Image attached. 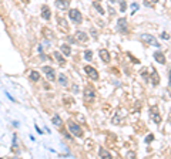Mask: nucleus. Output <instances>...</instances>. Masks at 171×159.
<instances>
[{
	"label": "nucleus",
	"instance_id": "nucleus-11",
	"mask_svg": "<svg viewBox=\"0 0 171 159\" xmlns=\"http://www.w3.org/2000/svg\"><path fill=\"white\" fill-rule=\"evenodd\" d=\"M53 56H54V58L57 60V63H59L60 65H64V64H66V58L63 57L61 51H54V53H53Z\"/></svg>",
	"mask_w": 171,
	"mask_h": 159
},
{
	"label": "nucleus",
	"instance_id": "nucleus-25",
	"mask_svg": "<svg viewBox=\"0 0 171 159\" xmlns=\"http://www.w3.org/2000/svg\"><path fill=\"white\" fill-rule=\"evenodd\" d=\"M138 7H140V6H138V3H131V9H133V10H131V14H134V13L137 12Z\"/></svg>",
	"mask_w": 171,
	"mask_h": 159
},
{
	"label": "nucleus",
	"instance_id": "nucleus-10",
	"mask_svg": "<svg viewBox=\"0 0 171 159\" xmlns=\"http://www.w3.org/2000/svg\"><path fill=\"white\" fill-rule=\"evenodd\" d=\"M76 40H77L79 43H86V41L88 40V36H87V33L86 32L79 30V32H76Z\"/></svg>",
	"mask_w": 171,
	"mask_h": 159
},
{
	"label": "nucleus",
	"instance_id": "nucleus-12",
	"mask_svg": "<svg viewBox=\"0 0 171 159\" xmlns=\"http://www.w3.org/2000/svg\"><path fill=\"white\" fill-rule=\"evenodd\" d=\"M99 54H100V58H101L104 63H108V61H110V53L105 50V48H101Z\"/></svg>",
	"mask_w": 171,
	"mask_h": 159
},
{
	"label": "nucleus",
	"instance_id": "nucleus-23",
	"mask_svg": "<svg viewBox=\"0 0 171 159\" xmlns=\"http://www.w3.org/2000/svg\"><path fill=\"white\" fill-rule=\"evenodd\" d=\"M125 10H127V3H125V0H121L120 1V12L124 13Z\"/></svg>",
	"mask_w": 171,
	"mask_h": 159
},
{
	"label": "nucleus",
	"instance_id": "nucleus-24",
	"mask_svg": "<svg viewBox=\"0 0 171 159\" xmlns=\"http://www.w3.org/2000/svg\"><path fill=\"white\" fill-rule=\"evenodd\" d=\"M44 37L50 40V38H53V33L50 32V30H47V29H44Z\"/></svg>",
	"mask_w": 171,
	"mask_h": 159
},
{
	"label": "nucleus",
	"instance_id": "nucleus-35",
	"mask_svg": "<svg viewBox=\"0 0 171 159\" xmlns=\"http://www.w3.org/2000/svg\"><path fill=\"white\" fill-rule=\"evenodd\" d=\"M110 1H111V3H114V1H116V0H110Z\"/></svg>",
	"mask_w": 171,
	"mask_h": 159
},
{
	"label": "nucleus",
	"instance_id": "nucleus-1",
	"mask_svg": "<svg viewBox=\"0 0 171 159\" xmlns=\"http://www.w3.org/2000/svg\"><path fill=\"white\" fill-rule=\"evenodd\" d=\"M69 17H70V20H71L73 23H76V24H80V23L83 21V16H81L80 10H77V9L69 10Z\"/></svg>",
	"mask_w": 171,
	"mask_h": 159
},
{
	"label": "nucleus",
	"instance_id": "nucleus-17",
	"mask_svg": "<svg viewBox=\"0 0 171 159\" xmlns=\"http://www.w3.org/2000/svg\"><path fill=\"white\" fill-rule=\"evenodd\" d=\"M29 78L33 81V83H37L40 80V73L39 71H30V74H29Z\"/></svg>",
	"mask_w": 171,
	"mask_h": 159
},
{
	"label": "nucleus",
	"instance_id": "nucleus-31",
	"mask_svg": "<svg viewBox=\"0 0 171 159\" xmlns=\"http://www.w3.org/2000/svg\"><path fill=\"white\" fill-rule=\"evenodd\" d=\"M13 149H16V135H13Z\"/></svg>",
	"mask_w": 171,
	"mask_h": 159
},
{
	"label": "nucleus",
	"instance_id": "nucleus-14",
	"mask_svg": "<svg viewBox=\"0 0 171 159\" xmlns=\"http://www.w3.org/2000/svg\"><path fill=\"white\" fill-rule=\"evenodd\" d=\"M60 51L63 53V56H70L71 54V48L69 44H61L60 45Z\"/></svg>",
	"mask_w": 171,
	"mask_h": 159
},
{
	"label": "nucleus",
	"instance_id": "nucleus-7",
	"mask_svg": "<svg viewBox=\"0 0 171 159\" xmlns=\"http://www.w3.org/2000/svg\"><path fill=\"white\" fill-rule=\"evenodd\" d=\"M94 97H96V89L93 88L91 85L86 87V89H84V100L86 101H94Z\"/></svg>",
	"mask_w": 171,
	"mask_h": 159
},
{
	"label": "nucleus",
	"instance_id": "nucleus-15",
	"mask_svg": "<svg viewBox=\"0 0 171 159\" xmlns=\"http://www.w3.org/2000/svg\"><path fill=\"white\" fill-rule=\"evenodd\" d=\"M99 156L100 158H111V153L108 152V151H105V148L100 147L99 148Z\"/></svg>",
	"mask_w": 171,
	"mask_h": 159
},
{
	"label": "nucleus",
	"instance_id": "nucleus-32",
	"mask_svg": "<svg viewBox=\"0 0 171 159\" xmlns=\"http://www.w3.org/2000/svg\"><path fill=\"white\" fill-rule=\"evenodd\" d=\"M161 37L167 40V38H170V36H168V34H165V33H163V34H161Z\"/></svg>",
	"mask_w": 171,
	"mask_h": 159
},
{
	"label": "nucleus",
	"instance_id": "nucleus-34",
	"mask_svg": "<svg viewBox=\"0 0 171 159\" xmlns=\"http://www.w3.org/2000/svg\"><path fill=\"white\" fill-rule=\"evenodd\" d=\"M150 1H153V3H157L158 0H150Z\"/></svg>",
	"mask_w": 171,
	"mask_h": 159
},
{
	"label": "nucleus",
	"instance_id": "nucleus-4",
	"mask_svg": "<svg viewBox=\"0 0 171 159\" xmlns=\"http://www.w3.org/2000/svg\"><path fill=\"white\" fill-rule=\"evenodd\" d=\"M117 32L121 33V34H127L128 33V23H127V19L121 17L117 21Z\"/></svg>",
	"mask_w": 171,
	"mask_h": 159
},
{
	"label": "nucleus",
	"instance_id": "nucleus-3",
	"mask_svg": "<svg viewBox=\"0 0 171 159\" xmlns=\"http://www.w3.org/2000/svg\"><path fill=\"white\" fill-rule=\"evenodd\" d=\"M67 127H69V131H70L73 135H76V136H83V129L80 128L79 124L70 121L69 124H67Z\"/></svg>",
	"mask_w": 171,
	"mask_h": 159
},
{
	"label": "nucleus",
	"instance_id": "nucleus-28",
	"mask_svg": "<svg viewBox=\"0 0 171 159\" xmlns=\"http://www.w3.org/2000/svg\"><path fill=\"white\" fill-rule=\"evenodd\" d=\"M73 92H74V94L79 92V87H77V85H73Z\"/></svg>",
	"mask_w": 171,
	"mask_h": 159
},
{
	"label": "nucleus",
	"instance_id": "nucleus-27",
	"mask_svg": "<svg viewBox=\"0 0 171 159\" xmlns=\"http://www.w3.org/2000/svg\"><path fill=\"white\" fill-rule=\"evenodd\" d=\"M154 139V135H148V136H147V138H145V144H150V142H151V141Z\"/></svg>",
	"mask_w": 171,
	"mask_h": 159
},
{
	"label": "nucleus",
	"instance_id": "nucleus-5",
	"mask_svg": "<svg viewBox=\"0 0 171 159\" xmlns=\"http://www.w3.org/2000/svg\"><path fill=\"white\" fill-rule=\"evenodd\" d=\"M41 71L47 75V80H49V81H54V80H56V71H54L53 67H50V65H43V67H41Z\"/></svg>",
	"mask_w": 171,
	"mask_h": 159
},
{
	"label": "nucleus",
	"instance_id": "nucleus-9",
	"mask_svg": "<svg viewBox=\"0 0 171 159\" xmlns=\"http://www.w3.org/2000/svg\"><path fill=\"white\" fill-rule=\"evenodd\" d=\"M41 17L44 20H50L52 19V10H50V7L49 6H41Z\"/></svg>",
	"mask_w": 171,
	"mask_h": 159
},
{
	"label": "nucleus",
	"instance_id": "nucleus-22",
	"mask_svg": "<svg viewBox=\"0 0 171 159\" xmlns=\"http://www.w3.org/2000/svg\"><path fill=\"white\" fill-rule=\"evenodd\" d=\"M93 6L96 7V10H97V12H99L100 14H101V16H103V14H104V13H105L104 10H103V7L100 6V4H99V3H97V1H94V3H93Z\"/></svg>",
	"mask_w": 171,
	"mask_h": 159
},
{
	"label": "nucleus",
	"instance_id": "nucleus-6",
	"mask_svg": "<svg viewBox=\"0 0 171 159\" xmlns=\"http://www.w3.org/2000/svg\"><path fill=\"white\" fill-rule=\"evenodd\" d=\"M84 71H86V74L90 77L93 81H97V80H99V73H97V70H96L94 67H91V65H86Z\"/></svg>",
	"mask_w": 171,
	"mask_h": 159
},
{
	"label": "nucleus",
	"instance_id": "nucleus-20",
	"mask_svg": "<svg viewBox=\"0 0 171 159\" xmlns=\"http://www.w3.org/2000/svg\"><path fill=\"white\" fill-rule=\"evenodd\" d=\"M59 84L63 87H67V77L64 74H60L59 75Z\"/></svg>",
	"mask_w": 171,
	"mask_h": 159
},
{
	"label": "nucleus",
	"instance_id": "nucleus-18",
	"mask_svg": "<svg viewBox=\"0 0 171 159\" xmlns=\"http://www.w3.org/2000/svg\"><path fill=\"white\" fill-rule=\"evenodd\" d=\"M52 124H53V125H56V127H60V125L63 124V122H61V118H60L59 114H54V115H53Z\"/></svg>",
	"mask_w": 171,
	"mask_h": 159
},
{
	"label": "nucleus",
	"instance_id": "nucleus-2",
	"mask_svg": "<svg viewBox=\"0 0 171 159\" xmlns=\"http://www.w3.org/2000/svg\"><path fill=\"white\" fill-rule=\"evenodd\" d=\"M140 38L144 41L145 44H148V45H156V47H160V45H161L157 41V38L154 37V36H151V34H141Z\"/></svg>",
	"mask_w": 171,
	"mask_h": 159
},
{
	"label": "nucleus",
	"instance_id": "nucleus-33",
	"mask_svg": "<svg viewBox=\"0 0 171 159\" xmlns=\"http://www.w3.org/2000/svg\"><path fill=\"white\" fill-rule=\"evenodd\" d=\"M127 156H128V158H134V156H136V153H134V152H130L128 155H127Z\"/></svg>",
	"mask_w": 171,
	"mask_h": 159
},
{
	"label": "nucleus",
	"instance_id": "nucleus-30",
	"mask_svg": "<svg viewBox=\"0 0 171 159\" xmlns=\"http://www.w3.org/2000/svg\"><path fill=\"white\" fill-rule=\"evenodd\" d=\"M34 128H36V131H37V132H39V134H40V135L43 134V132H41V129H40V128H39V127H37V125H34Z\"/></svg>",
	"mask_w": 171,
	"mask_h": 159
},
{
	"label": "nucleus",
	"instance_id": "nucleus-13",
	"mask_svg": "<svg viewBox=\"0 0 171 159\" xmlns=\"http://www.w3.org/2000/svg\"><path fill=\"white\" fill-rule=\"evenodd\" d=\"M154 60L160 64H165V56L161 53V51H157V53H154Z\"/></svg>",
	"mask_w": 171,
	"mask_h": 159
},
{
	"label": "nucleus",
	"instance_id": "nucleus-19",
	"mask_svg": "<svg viewBox=\"0 0 171 159\" xmlns=\"http://www.w3.org/2000/svg\"><path fill=\"white\" fill-rule=\"evenodd\" d=\"M151 83L153 85H158V83H160V78H158V74L156 70L151 73Z\"/></svg>",
	"mask_w": 171,
	"mask_h": 159
},
{
	"label": "nucleus",
	"instance_id": "nucleus-16",
	"mask_svg": "<svg viewBox=\"0 0 171 159\" xmlns=\"http://www.w3.org/2000/svg\"><path fill=\"white\" fill-rule=\"evenodd\" d=\"M151 118L154 119V122H156V124H160V122H161V117L158 115L157 108H151Z\"/></svg>",
	"mask_w": 171,
	"mask_h": 159
},
{
	"label": "nucleus",
	"instance_id": "nucleus-29",
	"mask_svg": "<svg viewBox=\"0 0 171 159\" xmlns=\"http://www.w3.org/2000/svg\"><path fill=\"white\" fill-rule=\"evenodd\" d=\"M168 83H170V88H171V70L168 71Z\"/></svg>",
	"mask_w": 171,
	"mask_h": 159
},
{
	"label": "nucleus",
	"instance_id": "nucleus-26",
	"mask_svg": "<svg viewBox=\"0 0 171 159\" xmlns=\"http://www.w3.org/2000/svg\"><path fill=\"white\" fill-rule=\"evenodd\" d=\"M90 33H91V37H93V38H97V37H99V34H97V30H96V29H91V30H90Z\"/></svg>",
	"mask_w": 171,
	"mask_h": 159
},
{
	"label": "nucleus",
	"instance_id": "nucleus-21",
	"mask_svg": "<svg viewBox=\"0 0 171 159\" xmlns=\"http://www.w3.org/2000/svg\"><path fill=\"white\" fill-rule=\"evenodd\" d=\"M84 60H87V61H91L93 60V51L91 50H87V51H84Z\"/></svg>",
	"mask_w": 171,
	"mask_h": 159
},
{
	"label": "nucleus",
	"instance_id": "nucleus-8",
	"mask_svg": "<svg viewBox=\"0 0 171 159\" xmlns=\"http://www.w3.org/2000/svg\"><path fill=\"white\" fill-rule=\"evenodd\" d=\"M54 6L57 7L59 10H67L70 6V1L69 0H56L54 1Z\"/></svg>",
	"mask_w": 171,
	"mask_h": 159
}]
</instances>
